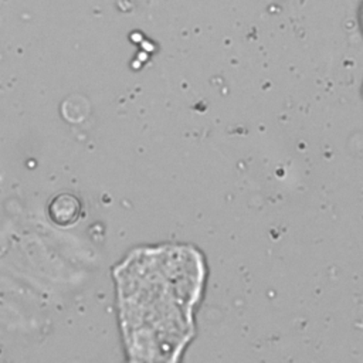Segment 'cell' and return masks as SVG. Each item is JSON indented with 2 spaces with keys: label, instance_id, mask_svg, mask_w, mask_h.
Instances as JSON below:
<instances>
[{
  "label": "cell",
  "instance_id": "cell-1",
  "mask_svg": "<svg viewBox=\"0 0 363 363\" xmlns=\"http://www.w3.org/2000/svg\"><path fill=\"white\" fill-rule=\"evenodd\" d=\"M122 326L132 353H177L189 342L203 281L200 254L186 247L133 252L116 271Z\"/></svg>",
  "mask_w": 363,
  "mask_h": 363
},
{
  "label": "cell",
  "instance_id": "cell-2",
  "mask_svg": "<svg viewBox=\"0 0 363 363\" xmlns=\"http://www.w3.org/2000/svg\"><path fill=\"white\" fill-rule=\"evenodd\" d=\"M362 24H363V13H362Z\"/></svg>",
  "mask_w": 363,
  "mask_h": 363
}]
</instances>
